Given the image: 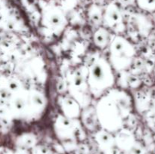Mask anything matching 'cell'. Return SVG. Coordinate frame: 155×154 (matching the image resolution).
<instances>
[{"instance_id":"obj_3","label":"cell","mask_w":155,"mask_h":154,"mask_svg":"<svg viewBox=\"0 0 155 154\" xmlns=\"http://www.w3.org/2000/svg\"><path fill=\"white\" fill-rule=\"evenodd\" d=\"M110 63L114 69L125 72L133 64L136 54L134 46L121 36H116L110 42Z\"/></svg>"},{"instance_id":"obj_10","label":"cell","mask_w":155,"mask_h":154,"mask_svg":"<svg viewBox=\"0 0 155 154\" xmlns=\"http://www.w3.org/2000/svg\"><path fill=\"white\" fill-rule=\"evenodd\" d=\"M117 135L114 138L115 143L120 148L128 152L136 143V139L133 133L127 129H120L117 131Z\"/></svg>"},{"instance_id":"obj_17","label":"cell","mask_w":155,"mask_h":154,"mask_svg":"<svg viewBox=\"0 0 155 154\" xmlns=\"http://www.w3.org/2000/svg\"><path fill=\"white\" fill-rule=\"evenodd\" d=\"M128 154H145V150L141 143L136 142L133 147L128 151Z\"/></svg>"},{"instance_id":"obj_7","label":"cell","mask_w":155,"mask_h":154,"mask_svg":"<svg viewBox=\"0 0 155 154\" xmlns=\"http://www.w3.org/2000/svg\"><path fill=\"white\" fill-rule=\"evenodd\" d=\"M102 23L105 27L117 32L124 30L122 13L119 6L114 2L109 3L103 11Z\"/></svg>"},{"instance_id":"obj_16","label":"cell","mask_w":155,"mask_h":154,"mask_svg":"<svg viewBox=\"0 0 155 154\" xmlns=\"http://www.w3.org/2000/svg\"><path fill=\"white\" fill-rule=\"evenodd\" d=\"M136 4L139 8L145 11H155V0H136Z\"/></svg>"},{"instance_id":"obj_22","label":"cell","mask_w":155,"mask_h":154,"mask_svg":"<svg viewBox=\"0 0 155 154\" xmlns=\"http://www.w3.org/2000/svg\"><path fill=\"white\" fill-rule=\"evenodd\" d=\"M154 140H155V136H154ZM154 154H155V151H154Z\"/></svg>"},{"instance_id":"obj_13","label":"cell","mask_w":155,"mask_h":154,"mask_svg":"<svg viewBox=\"0 0 155 154\" xmlns=\"http://www.w3.org/2000/svg\"><path fill=\"white\" fill-rule=\"evenodd\" d=\"M110 33L105 27H101L95 32L93 41L95 45L101 49H104L110 42Z\"/></svg>"},{"instance_id":"obj_5","label":"cell","mask_w":155,"mask_h":154,"mask_svg":"<svg viewBox=\"0 0 155 154\" xmlns=\"http://www.w3.org/2000/svg\"><path fill=\"white\" fill-rule=\"evenodd\" d=\"M67 23L64 12L58 6L48 5L42 10L41 24L44 29L53 34H60L67 25Z\"/></svg>"},{"instance_id":"obj_1","label":"cell","mask_w":155,"mask_h":154,"mask_svg":"<svg viewBox=\"0 0 155 154\" xmlns=\"http://www.w3.org/2000/svg\"><path fill=\"white\" fill-rule=\"evenodd\" d=\"M98 123L110 133L124 128L132 111V98L124 90L110 89L99 98L95 106Z\"/></svg>"},{"instance_id":"obj_12","label":"cell","mask_w":155,"mask_h":154,"mask_svg":"<svg viewBox=\"0 0 155 154\" xmlns=\"http://www.w3.org/2000/svg\"><path fill=\"white\" fill-rule=\"evenodd\" d=\"M95 139L101 147L105 149H112L115 143L114 137L111 133L102 129L95 133Z\"/></svg>"},{"instance_id":"obj_21","label":"cell","mask_w":155,"mask_h":154,"mask_svg":"<svg viewBox=\"0 0 155 154\" xmlns=\"http://www.w3.org/2000/svg\"><path fill=\"white\" fill-rule=\"evenodd\" d=\"M152 110H153V113H154V116L155 118V98L153 99V102H152Z\"/></svg>"},{"instance_id":"obj_4","label":"cell","mask_w":155,"mask_h":154,"mask_svg":"<svg viewBox=\"0 0 155 154\" xmlns=\"http://www.w3.org/2000/svg\"><path fill=\"white\" fill-rule=\"evenodd\" d=\"M88 70L82 68L71 72L67 79V87L70 95L79 103L82 108L89 106L90 91L87 83Z\"/></svg>"},{"instance_id":"obj_19","label":"cell","mask_w":155,"mask_h":154,"mask_svg":"<svg viewBox=\"0 0 155 154\" xmlns=\"http://www.w3.org/2000/svg\"><path fill=\"white\" fill-rule=\"evenodd\" d=\"M119 2L123 6H125V7L136 4V0H119Z\"/></svg>"},{"instance_id":"obj_2","label":"cell","mask_w":155,"mask_h":154,"mask_svg":"<svg viewBox=\"0 0 155 154\" xmlns=\"http://www.w3.org/2000/svg\"><path fill=\"white\" fill-rule=\"evenodd\" d=\"M113 69L110 62L103 57L91 65L88 69L87 83L92 96L99 98L112 88L115 82Z\"/></svg>"},{"instance_id":"obj_20","label":"cell","mask_w":155,"mask_h":154,"mask_svg":"<svg viewBox=\"0 0 155 154\" xmlns=\"http://www.w3.org/2000/svg\"><path fill=\"white\" fill-rule=\"evenodd\" d=\"M36 0H22V3L25 6H31L33 4H35Z\"/></svg>"},{"instance_id":"obj_9","label":"cell","mask_w":155,"mask_h":154,"mask_svg":"<svg viewBox=\"0 0 155 154\" xmlns=\"http://www.w3.org/2000/svg\"><path fill=\"white\" fill-rule=\"evenodd\" d=\"M61 114L71 119H77L80 117L81 106L71 96H61L58 99Z\"/></svg>"},{"instance_id":"obj_18","label":"cell","mask_w":155,"mask_h":154,"mask_svg":"<svg viewBox=\"0 0 155 154\" xmlns=\"http://www.w3.org/2000/svg\"><path fill=\"white\" fill-rule=\"evenodd\" d=\"M33 154H51V152L46 146H36L33 149Z\"/></svg>"},{"instance_id":"obj_6","label":"cell","mask_w":155,"mask_h":154,"mask_svg":"<svg viewBox=\"0 0 155 154\" xmlns=\"http://www.w3.org/2000/svg\"><path fill=\"white\" fill-rule=\"evenodd\" d=\"M77 119H71L64 115L60 114L54 122V130L55 134L63 140H71L77 136L78 131Z\"/></svg>"},{"instance_id":"obj_11","label":"cell","mask_w":155,"mask_h":154,"mask_svg":"<svg viewBox=\"0 0 155 154\" xmlns=\"http://www.w3.org/2000/svg\"><path fill=\"white\" fill-rule=\"evenodd\" d=\"M80 117L82 118L83 125L90 131L95 130L97 126L99 125L96 112H95V108L93 107L88 106L87 107L83 108V110L81 112Z\"/></svg>"},{"instance_id":"obj_8","label":"cell","mask_w":155,"mask_h":154,"mask_svg":"<svg viewBox=\"0 0 155 154\" xmlns=\"http://www.w3.org/2000/svg\"><path fill=\"white\" fill-rule=\"evenodd\" d=\"M46 104V98L42 92L37 90H27L26 119H34L42 114Z\"/></svg>"},{"instance_id":"obj_15","label":"cell","mask_w":155,"mask_h":154,"mask_svg":"<svg viewBox=\"0 0 155 154\" xmlns=\"http://www.w3.org/2000/svg\"><path fill=\"white\" fill-rule=\"evenodd\" d=\"M20 146L23 149L33 147L36 145V136L32 134H24L21 135L18 139Z\"/></svg>"},{"instance_id":"obj_14","label":"cell","mask_w":155,"mask_h":154,"mask_svg":"<svg viewBox=\"0 0 155 154\" xmlns=\"http://www.w3.org/2000/svg\"><path fill=\"white\" fill-rule=\"evenodd\" d=\"M88 16L89 20L95 25H99L102 23L103 11L102 9L98 5L93 4L89 8L88 10Z\"/></svg>"}]
</instances>
